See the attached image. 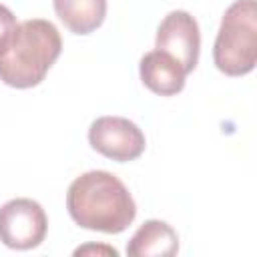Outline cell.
Masks as SVG:
<instances>
[{
  "label": "cell",
  "mask_w": 257,
  "mask_h": 257,
  "mask_svg": "<svg viewBox=\"0 0 257 257\" xmlns=\"http://www.w3.org/2000/svg\"><path fill=\"white\" fill-rule=\"evenodd\" d=\"M88 253H102V255H112V257L118 255V251L108 245H84L74 251V255H88Z\"/></svg>",
  "instance_id": "obj_11"
},
{
  "label": "cell",
  "mask_w": 257,
  "mask_h": 257,
  "mask_svg": "<svg viewBox=\"0 0 257 257\" xmlns=\"http://www.w3.org/2000/svg\"><path fill=\"white\" fill-rule=\"evenodd\" d=\"M62 50L58 28L44 18L18 22L10 46L0 54V80L12 88L40 84Z\"/></svg>",
  "instance_id": "obj_2"
},
{
  "label": "cell",
  "mask_w": 257,
  "mask_h": 257,
  "mask_svg": "<svg viewBox=\"0 0 257 257\" xmlns=\"http://www.w3.org/2000/svg\"><path fill=\"white\" fill-rule=\"evenodd\" d=\"M90 147L106 159L128 163L145 153V133L124 116H100L88 128Z\"/></svg>",
  "instance_id": "obj_5"
},
{
  "label": "cell",
  "mask_w": 257,
  "mask_h": 257,
  "mask_svg": "<svg viewBox=\"0 0 257 257\" xmlns=\"http://www.w3.org/2000/svg\"><path fill=\"white\" fill-rule=\"evenodd\" d=\"M215 66L227 76H243L257 60V4L235 0L223 14L213 44Z\"/></svg>",
  "instance_id": "obj_3"
},
{
  "label": "cell",
  "mask_w": 257,
  "mask_h": 257,
  "mask_svg": "<svg viewBox=\"0 0 257 257\" xmlns=\"http://www.w3.org/2000/svg\"><path fill=\"white\" fill-rule=\"evenodd\" d=\"M143 84L161 96H173L185 88L187 72L183 66L163 50H151L141 58L139 64Z\"/></svg>",
  "instance_id": "obj_7"
},
{
  "label": "cell",
  "mask_w": 257,
  "mask_h": 257,
  "mask_svg": "<svg viewBox=\"0 0 257 257\" xmlns=\"http://www.w3.org/2000/svg\"><path fill=\"white\" fill-rule=\"evenodd\" d=\"M157 50L171 54L189 74L199 62L201 32L197 20L185 10L169 12L157 28Z\"/></svg>",
  "instance_id": "obj_6"
},
{
  "label": "cell",
  "mask_w": 257,
  "mask_h": 257,
  "mask_svg": "<svg viewBox=\"0 0 257 257\" xmlns=\"http://www.w3.org/2000/svg\"><path fill=\"white\" fill-rule=\"evenodd\" d=\"M66 209L82 229L110 235L122 233L137 217L133 195L108 171H88L76 177L66 193Z\"/></svg>",
  "instance_id": "obj_1"
},
{
  "label": "cell",
  "mask_w": 257,
  "mask_h": 257,
  "mask_svg": "<svg viewBox=\"0 0 257 257\" xmlns=\"http://www.w3.org/2000/svg\"><path fill=\"white\" fill-rule=\"evenodd\" d=\"M177 231L161 219L145 221L126 245V255L131 257H173L177 255Z\"/></svg>",
  "instance_id": "obj_8"
},
{
  "label": "cell",
  "mask_w": 257,
  "mask_h": 257,
  "mask_svg": "<svg viewBox=\"0 0 257 257\" xmlns=\"http://www.w3.org/2000/svg\"><path fill=\"white\" fill-rule=\"evenodd\" d=\"M16 26H18V22H16V16L12 14V10L6 8L4 4H0V54H4V50L10 46Z\"/></svg>",
  "instance_id": "obj_10"
},
{
  "label": "cell",
  "mask_w": 257,
  "mask_h": 257,
  "mask_svg": "<svg viewBox=\"0 0 257 257\" xmlns=\"http://www.w3.org/2000/svg\"><path fill=\"white\" fill-rule=\"evenodd\" d=\"M54 12L74 34H90L106 16V0H54Z\"/></svg>",
  "instance_id": "obj_9"
},
{
  "label": "cell",
  "mask_w": 257,
  "mask_h": 257,
  "mask_svg": "<svg viewBox=\"0 0 257 257\" xmlns=\"http://www.w3.org/2000/svg\"><path fill=\"white\" fill-rule=\"evenodd\" d=\"M48 231V219L40 203L20 197L0 207V241L18 251L38 247Z\"/></svg>",
  "instance_id": "obj_4"
}]
</instances>
